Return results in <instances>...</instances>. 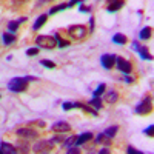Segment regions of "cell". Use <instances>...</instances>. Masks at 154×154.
I'll use <instances>...</instances> for the list:
<instances>
[{
  "label": "cell",
  "mask_w": 154,
  "mask_h": 154,
  "mask_svg": "<svg viewBox=\"0 0 154 154\" xmlns=\"http://www.w3.org/2000/svg\"><path fill=\"white\" fill-rule=\"evenodd\" d=\"M46 20H48V14H42V16H38V17L35 19L34 25H32V29H34V31L40 29V28L43 26V25L46 23Z\"/></svg>",
  "instance_id": "4fadbf2b"
},
{
  "label": "cell",
  "mask_w": 154,
  "mask_h": 154,
  "mask_svg": "<svg viewBox=\"0 0 154 154\" xmlns=\"http://www.w3.org/2000/svg\"><path fill=\"white\" fill-rule=\"evenodd\" d=\"M137 53L140 54V57H142L143 60H152V56L149 54V51H148V48H146V46H139Z\"/></svg>",
  "instance_id": "ac0fdd59"
},
{
  "label": "cell",
  "mask_w": 154,
  "mask_h": 154,
  "mask_svg": "<svg viewBox=\"0 0 154 154\" xmlns=\"http://www.w3.org/2000/svg\"><path fill=\"white\" fill-rule=\"evenodd\" d=\"M88 31L89 32H93L94 31V28H96V20H94V17H89V20H88Z\"/></svg>",
  "instance_id": "1f68e13d"
},
{
  "label": "cell",
  "mask_w": 154,
  "mask_h": 154,
  "mask_svg": "<svg viewBox=\"0 0 154 154\" xmlns=\"http://www.w3.org/2000/svg\"><path fill=\"white\" fill-rule=\"evenodd\" d=\"M40 63L45 66V68H49V69H53V68H56V63L54 62H51V60H46V59H43V60H40Z\"/></svg>",
  "instance_id": "f546056e"
},
{
  "label": "cell",
  "mask_w": 154,
  "mask_h": 154,
  "mask_svg": "<svg viewBox=\"0 0 154 154\" xmlns=\"http://www.w3.org/2000/svg\"><path fill=\"white\" fill-rule=\"evenodd\" d=\"M35 43L38 48H43V49H54L57 46V42L54 35H45V34H40L35 37Z\"/></svg>",
  "instance_id": "7a4b0ae2"
},
{
  "label": "cell",
  "mask_w": 154,
  "mask_h": 154,
  "mask_svg": "<svg viewBox=\"0 0 154 154\" xmlns=\"http://www.w3.org/2000/svg\"><path fill=\"white\" fill-rule=\"evenodd\" d=\"M89 105L91 106H94L97 111L102 108V99H100V96L99 97H96V96H93V99H89Z\"/></svg>",
  "instance_id": "cb8c5ba5"
},
{
  "label": "cell",
  "mask_w": 154,
  "mask_h": 154,
  "mask_svg": "<svg viewBox=\"0 0 154 154\" xmlns=\"http://www.w3.org/2000/svg\"><path fill=\"white\" fill-rule=\"evenodd\" d=\"M148 137H152L154 136V125H149L148 128H145V131H143Z\"/></svg>",
  "instance_id": "e575fe53"
},
{
  "label": "cell",
  "mask_w": 154,
  "mask_h": 154,
  "mask_svg": "<svg viewBox=\"0 0 154 154\" xmlns=\"http://www.w3.org/2000/svg\"><path fill=\"white\" fill-rule=\"evenodd\" d=\"M97 152H99V154H109V149H108V146H105V148H102V149H99Z\"/></svg>",
  "instance_id": "60d3db41"
},
{
  "label": "cell",
  "mask_w": 154,
  "mask_h": 154,
  "mask_svg": "<svg viewBox=\"0 0 154 154\" xmlns=\"http://www.w3.org/2000/svg\"><path fill=\"white\" fill-rule=\"evenodd\" d=\"M105 88H106V85L105 83H100L96 89H94V93H93V96H96V97H99V96H102L103 94V91H105Z\"/></svg>",
  "instance_id": "4316f807"
},
{
  "label": "cell",
  "mask_w": 154,
  "mask_h": 154,
  "mask_svg": "<svg viewBox=\"0 0 154 154\" xmlns=\"http://www.w3.org/2000/svg\"><path fill=\"white\" fill-rule=\"evenodd\" d=\"M116 66H117L119 71L123 72V74H131V71H133L131 62L126 60V59H123V57H116Z\"/></svg>",
  "instance_id": "8992f818"
},
{
  "label": "cell",
  "mask_w": 154,
  "mask_h": 154,
  "mask_svg": "<svg viewBox=\"0 0 154 154\" xmlns=\"http://www.w3.org/2000/svg\"><path fill=\"white\" fill-rule=\"evenodd\" d=\"M68 6L65 5V3H60V5H56V6H53L49 9V12H48V16H54V14H57V12H60V11H63V9H66Z\"/></svg>",
  "instance_id": "7402d4cb"
},
{
  "label": "cell",
  "mask_w": 154,
  "mask_h": 154,
  "mask_svg": "<svg viewBox=\"0 0 154 154\" xmlns=\"http://www.w3.org/2000/svg\"><path fill=\"white\" fill-rule=\"evenodd\" d=\"M38 51H40V49H38V46H32V48H28L26 49V54L28 56H37Z\"/></svg>",
  "instance_id": "4dcf8cb0"
},
{
  "label": "cell",
  "mask_w": 154,
  "mask_h": 154,
  "mask_svg": "<svg viewBox=\"0 0 154 154\" xmlns=\"http://www.w3.org/2000/svg\"><path fill=\"white\" fill-rule=\"evenodd\" d=\"M16 34L14 32H5L3 35H2V40H3V45H6V46H9V45H12L16 42Z\"/></svg>",
  "instance_id": "5bb4252c"
},
{
  "label": "cell",
  "mask_w": 154,
  "mask_h": 154,
  "mask_svg": "<svg viewBox=\"0 0 154 154\" xmlns=\"http://www.w3.org/2000/svg\"><path fill=\"white\" fill-rule=\"evenodd\" d=\"M116 57H117V56H114V54H103L100 57L102 66H103L105 69H111L116 65Z\"/></svg>",
  "instance_id": "9c48e42d"
},
{
  "label": "cell",
  "mask_w": 154,
  "mask_h": 154,
  "mask_svg": "<svg viewBox=\"0 0 154 154\" xmlns=\"http://www.w3.org/2000/svg\"><path fill=\"white\" fill-rule=\"evenodd\" d=\"M51 131H54V133H69L71 131V125L65 120H62V122H56L51 125Z\"/></svg>",
  "instance_id": "ba28073f"
},
{
  "label": "cell",
  "mask_w": 154,
  "mask_h": 154,
  "mask_svg": "<svg viewBox=\"0 0 154 154\" xmlns=\"http://www.w3.org/2000/svg\"><path fill=\"white\" fill-rule=\"evenodd\" d=\"M93 139V133H83V134H80V136H77V140H75V145H83L85 142H88V140H91Z\"/></svg>",
  "instance_id": "9a60e30c"
},
{
  "label": "cell",
  "mask_w": 154,
  "mask_h": 154,
  "mask_svg": "<svg viewBox=\"0 0 154 154\" xmlns=\"http://www.w3.org/2000/svg\"><path fill=\"white\" fill-rule=\"evenodd\" d=\"M74 108H80V109H83V112H88V114L94 116V117H97V116H99V112H97L96 108H91V106H88L85 103H80V102H74Z\"/></svg>",
  "instance_id": "8fae6325"
},
{
  "label": "cell",
  "mask_w": 154,
  "mask_h": 154,
  "mask_svg": "<svg viewBox=\"0 0 154 154\" xmlns=\"http://www.w3.org/2000/svg\"><path fill=\"white\" fill-rule=\"evenodd\" d=\"M105 100L108 102V103H116V102L119 100V94L116 91H109V93L105 94Z\"/></svg>",
  "instance_id": "ffe728a7"
},
{
  "label": "cell",
  "mask_w": 154,
  "mask_h": 154,
  "mask_svg": "<svg viewBox=\"0 0 154 154\" xmlns=\"http://www.w3.org/2000/svg\"><path fill=\"white\" fill-rule=\"evenodd\" d=\"M42 3H46V2H53V0H40Z\"/></svg>",
  "instance_id": "ee69618b"
},
{
  "label": "cell",
  "mask_w": 154,
  "mask_h": 154,
  "mask_svg": "<svg viewBox=\"0 0 154 154\" xmlns=\"http://www.w3.org/2000/svg\"><path fill=\"white\" fill-rule=\"evenodd\" d=\"M91 11V6H85L83 3H80V6H79V12H89Z\"/></svg>",
  "instance_id": "f35d334b"
},
{
  "label": "cell",
  "mask_w": 154,
  "mask_h": 154,
  "mask_svg": "<svg viewBox=\"0 0 154 154\" xmlns=\"http://www.w3.org/2000/svg\"><path fill=\"white\" fill-rule=\"evenodd\" d=\"M54 38H56V42H57V46H60V48H65V46H68L69 45V42H66L65 38H62L60 37V34H54Z\"/></svg>",
  "instance_id": "d4e9b609"
},
{
  "label": "cell",
  "mask_w": 154,
  "mask_h": 154,
  "mask_svg": "<svg viewBox=\"0 0 154 154\" xmlns=\"http://www.w3.org/2000/svg\"><path fill=\"white\" fill-rule=\"evenodd\" d=\"M66 152L68 154H79L80 152V148H79V145H71V146H68V149H66Z\"/></svg>",
  "instance_id": "f1b7e54d"
},
{
  "label": "cell",
  "mask_w": 154,
  "mask_h": 154,
  "mask_svg": "<svg viewBox=\"0 0 154 154\" xmlns=\"http://www.w3.org/2000/svg\"><path fill=\"white\" fill-rule=\"evenodd\" d=\"M151 109H152V103H151V96H146V97H143L142 99V102L134 108V112L136 114H139V116H146V114H149L151 112Z\"/></svg>",
  "instance_id": "277c9868"
},
{
  "label": "cell",
  "mask_w": 154,
  "mask_h": 154,
  "mask_svg": "<svg viewBox=\"0 0 154 154\" xmlns=\"http://www.w3.org/2000/svg\"><path fill=\"white\" fill-rule=\"evenodd\" d=\"M112 2H116V0H108V3H112Z\"/></svg>",
  "instance_id": "f6af8a7d"
},
{
  "label": "cell",
  "mask_w": 154,
  "mask_h": 154,
  "mask_svg": "<svg viewBox=\"0 0 154 154\" xmlns=\"http://www.w3.org/2000/svg\"><path fill=\"white\" fill-rule=\"evenodd\" d=\"M29 0H12V6L14 8H19V6H22V5H25V3H28Z\"/></svg>",
  "instance_id": "836d02e7"
},
{
  "label": "cell",
  "mask_w": 154,
  "mask_h": 154,
  "mask_svg": "<svg viewBox=\"0 0 154 154\" xmlns=\"http://www.w3.org/2000/svg\"><path fill=\"white\" fill-rule=\"evenodd\" d=\"M131 46H133V49H134V51H137V49H139V46H140V45H139V42H136V40H134V42H133V45H131Z\"/></svg>",
  "instance_id": "7bdbcfd3"
},
{
  "label": "cell",
  "mask_w": 154,
  "mask_h": 154,
  "mask_svg": "<svg viewBox=\"0 0 154 154\" xmlns=\"http://www.w3.org/2000/svg\"><path fill=\"white\" fill-rule=\"evenodd\" d=\"M63 140H65V136H62V133H57V136H53L51 142L53 143H63Z\"/></svg>",
  "instance_id": "83f0119b"
},
{
  "label": "cell",
  "mask_w": 154,
  "mask_h": 154,
  "mask_svg": "<svg viewBox=\"0 0 154 154\" xmlns=\"http://www.w3.org/2000/svg\"><path fill=\"white\" fill-rule=\"evenodd\" d=\"M37 80V77H32V75H25V77H14L11 79L9 83H8V89L12 93H22V91H26L28 88V83L29 82H34Z\"/></svg>",
  "instance_id": "6da1fadb"
},
{
  "label": "cell",
  "mask_w": 154,
  "mask_h": 154,
  "mask_svg": "<svg viewBox=\"0 0 154 154\" xmlns=\"http://www.w3.org/2000/svg\"><path fill=\"white\" fill-rule=\"evenodd\" d=\"M16 148H17V152H29V146H28V143H26V142H23V140H19L17 145H16Z\"/></svg>",
  "instance_id": "603a6c76"
},
{
  "label": "cell",
  "mask_w": 154,
  "mask_h": 154,
  "mask_svg": "<svg viewBox=\"0 0 154 154\" xmlns=\"http://www.w3.org/2000/svg\"><path fill=\"white\" fill-rule=\"evenodd\" d=\"M63 111H69L74 108V102H63V105H62Z\"/></svg>",
  "instance_id": "d6a6232c"
},
{
  "label": "cell",
  "mask_w": 154,
  "mask_h": 154,
  "mask_svg": "<svg viewBox=\"0 0 154 154\" xmlns=\"http://www.w3.org/2000/svg\"><path fill=\"white\" fill-rule=\"evenodd\" d=\"M126 35L125 34H122V32H116L114 35H112V42L116 43V45H125L126 43Z\"/></svg>",
  "instance_id": "2e32d148"
},
{
  "label": "cell",
  "mask_w": 154,
  "mask_h": 154,
  "mask_svg": "<svg viewBox=\"0 0 154 154\" xmlns=\"http://www.w3.org/2000/svg\"><path fill=\"white\" fill-rule=\"evenodd\" d=\"M103 139H105V134L100 133V134L96 136V142H97V143H102V140H103Z\"/></svg>",
  "instance_id": "ab89813d"
},
{
  "label": "cell",
  "mask_w": 154,
  "mask_h": 154,
  "mask_svg": "<svg viewBox=\"0 0 154 154\" xmlns=\"http://www.w3.org/2000/svg\"><path fill=\"white\" fill-rule=\"evenodd\" d=\"M14 152H17L16 145L6 143V142H0V154H14Z\"/></svg>",
  "instance_id": "30bf717a"
},
{
  "label": "cell",
  "mask_w": 154,
  "mask_h": 154,
  "mask_svg": "<svg viewBox=\"0 0 154 154\" xmlns=\"http://www.w3.org/2000/svg\"><path fill=\"white\" fill-rule=\"evenodd\" d=\"M26 20H28L26 17H20V19H17V20H11V22H8V29H9V32H16L17 28L20 26V23H25Z\"/></svg>",
  "instance_id": "7c38bea8"
},
{
  "label": "cell",
  "mask_w": 154,
  "mask_h": 154,
  "mask_svg": "<svg viewBox=\"0 0 154 154\" xmlns=\"http://www.w3.org/2000/svg\"><path fill=\"white\" fill-rule=\"evenodd\" d=\"M126 151L130 152V154H143V152L140 151V149H136L134 146H128V148H126Z\"/></svg>",
  "instance_id": "d590c367"
},
{
  "label": "cell",
  "mask_w": 154,
  "mask_h": 154,
  "mask_svg": "<svg viewBox=\"0 0 154 154\" xmlns=\"http://www.w3.org/2000/svg\"><path fill=\"white\" fill-rule=\"evenodd\" d=\"M75 140H77V136L74 134V136H69L68 139H65V140H63V146H65V148H68V146H71V145H74L75 143Z\"/></svg>",
  "instance_id": "484cf974"
},
{
  "label": "cell",
  "mask_w": 154,
  "mask_h": 154,
  "mask_svg": "<svg viewBox=\"0 0 154 154\" xmlns=\"http://www.w3.org/2000/svg\"><path fill=\"white\" fill-rule=\"evenodd\" d=\"M29 125H37V126H40V128H45L46 126V123L43 120H32V122H29Z\"/></svg>",
  "instance_id": "8d00e7d4"
},
{
  "label": "cell",
  "mask_w": 154,
  "mask_h": 154,
  "mask_svg": "<svg viewBox=\"0 0 154 154\" xmlns=\"http://www.w3.org/2000/svg\"><path fill=\"white\" fill-rule=\"evenodd\" d=\"M125 82H126V83H133V82H134V79H133V77H130L128 74H125Z\"/></svg>",
  "instance_id": "b9f144b4"
},
{
  "label": "cell",
  "mask_w": 154,
  "mask_h": 154,
  "mask_svg": "<svg viewBox=\"0 0 154 154\" xmlns=\"http://www.w3.org/2000/svg\"><path fill=\"white\" fill-rule=\"evenodd\" d=\"M123 5H125V0H116V2H112V3L108 5V12H116V11H119Z\"/></svg>",
  "instance_id": "e0dca14e"
},
{
  "label": "cell",
  "mask_w": 154,
  "mask_h": 154,
  "mask_svg": "<svg viewBox=\"0 0 154 154\" xmlns=\"http://www.w3.org/2000/svg\"><path fill=\"white\" fill-rule=\"evenodd\" d=\"M77 3H79V5H80V3H83V0H69V2L66 3V6H68V8H72V6H74V5H77Z\"/></svg>",
  "instance_id": "74e56055"
},
{
  "label": "cell",
  "mask_w": 154,
  "mask_h": 154,
  "mask_svg": "<svg viewBox=\"0 0 154 154\" xmlns=\"http://www.w3.org/2000/svg\"><path fill=\"white\" fill-rule=\"evenodd\" d=\"M16 136H19V139H35L38 136V133L35 130H31V128H19L16 131Z\"/></svg>",
  "instance_id": "52a82bcc"
},
{
  "label": "cell",
  "mask_w": 154,
  "mask_h": 154,
  "mask_svg": "<svg viewBox=\"0 0 154 154\" xmlns=\"http://www.w3.org/2000/svg\"><path fill=\"white\" fill-rule=\"evenodd\" d=\"M54 148V143L51 140H38V142L34 143L32 151L34 152H51Z\"/></svg>",
  "instance_id": "5b68a950"
},
{
  "label": "cell",
  "mask_w": 154,
  "mask_h": 154,
  "mask_svg": "<svg viewBox=\"0 0 154 154\" xmlns=\"http://www.w3.org/2000/svg\"><path fill=\"white\" fill-rule=\"evenodd\" d=\"M151 34H152V29H151V26H145L142 31H140V34H139V38H140V40H148V38L151 37Z\"/></svg>",
  "instance_id": "d6986e66"
},
{
  "label": "cell",
  "mask_w": 154,
  "mask_h": 154,
  "mask_svg": "<svg viewBox=\"0 0 154 154\" xmlns=\"http://www.w3.org/2000/svg\"><path fill=\"white\" fill-rule=\"evenodd\" d=\"M68 34L71 35V38H74V40H82V38L86 37L88 29H86L85 25H71L68 28Z\"/></svg>",
  "instance_id": "3957f363"
},
{
  "label": "cell",
  "mask_w": 154,
  "mask_h": 154,
  "mask_svg": "<svg viewBox=\"0 0 154 154\" xmlns=\"http://www.w3.org/2000/svg\"><path fill=\"white\" fill-rule=\"evenodd\" d=\"M117 131H119V126H117V125H114V126H109V128H106V130L103 131V134H105L106 137L112 139L116 134H117Z\"/></svg>",
  "instance_id": "44dd1931"
}]
</instances>
